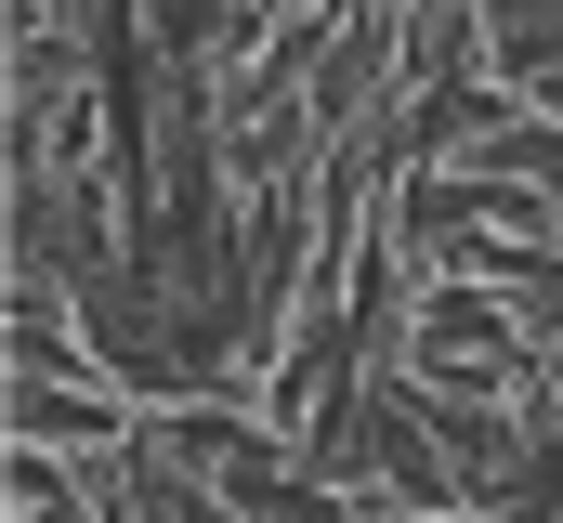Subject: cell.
I'll return each mask as SVG.
<instances>
[{
    "instance_id": "cell-1",
    "label": "cell",
    "mask_w": 563,
    "mask_h": 523,
    "mask_svg": "<svg viewBox=\"0 0 563 523\" xmlns=\"http://www.w3.org/2000/svg\"><path fill=\"white\" fill-rule=\"evenodd\" d=\"M144 432L132 392H92V380H13V445H53V458H119Z\"/></svg>"
},
{
    "instance_id": "cell-2",
    "label": "cell",
    "mask_w": 563,
    "mask_h": 523,
    "mask_svg": "<svg viewBox=\"0 0 563 523\" xmlns=\"http://www.w3.org/2000/svg\"><path fill=\"white\" fill-rule=\"evenodd\" d=\"M485 66H498L511 105L563 119V0H498V13H485Z\"/></svg>"
},
{
    "instance_id": "cell-3",
    "label": "cell",
    "mask_w": 563,
    "mask_h": 523,
    "mask_svg": "<svg viewBox=\"0 0 563 523\" xmlns=\"http://www.w3.org/2000/svg\"><path fill=\"white\" fill-rule=\"evenodd\" d=\"M445 523H485V511H445Z\"/></svg>"
}]
</instances>
